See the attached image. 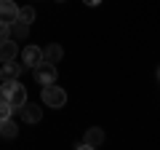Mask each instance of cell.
<instances>
[{"label":"cell","instance_id":"cell-12","mask_svg":"<svg viewBox=\"0 0 160 150\" xmlns=\"http://www.w3.org/2000/svg\"><path fill=\"white\" fill-rule=\"evenodd\" d=\"M11 29H13V38H27V32H29V24L24 22V19H16V22L11 24Z\"/></svg>","mask_w":160,"mask_h":150},{"label":"cell","instance_id":"cell-4","mask_svg":"<svg viewBox=\"0 0 160 150\" xmlns=\"http://www.w3.org/2000/svg\"><path fill=\"white\" fill-rule=\"evenodd\" d=\"M43 62V48H38V46H24L22 48V64L24 67H38V64Z\"/></svg>","mask_w":160,"mask_h":150},{"label":"cell","instance_id":"cell-11","mask_svg":"<svg viewBox=\"0 0 160 150\" xmlns=\"http://www.w3.org/2000/svg\"><path fill=\"white\" fill-rule=\"evenodd\" d=\"M19 134V126H16V121H0V137H6V139H13Z\"/></svg>","mask_w":160,"mask_h":150},{"label":"cell","instance_id":"cell-16","mask_svg":"<svg viewBox=\"0 0 160 150\" xmlns=\"http://www.w3.org/2000/svg\"><path fill=\"white\" fill-rule=\"evenodd\" d=\"M86 6H91V8H96V6H102V0H83Z\"/></svg>","mask_w":160,"mask_h":150},{"label":"cell","instance_id":"cell-15","mask_svg":"<svg viewBox=\"0 0 160 150\" xmlns=\"http://www.w3.org/2000/svg\"><path fill=\"white\" fill-rule=\"evenodd\" d=\"M11 38H13L11 24H8V22H0V43H3V40H11Z\"/></svg>","mask_w":160,"mask_h":150},{"label":"cell","instance_id":"cell-8","mask_svg":"<svg viewBox=\"0 0 160 150\" xmlns=\"http://www.w3.org/2000/svg\"><path fill=\"white\" fill-rule=\"evenodd\" d=\"M64 56V48L59 46V43H51V46L43 48V62H51V64H59Z\"/></svg>","mask_w":160,"mask_h":150},{"label":"cell","instance_id":"cell-18","mask_svg":"<svg viewBox=\"0 0 160 150\" xmlns=\"http://www.w3.org/2000/svg\"><path fill=\"white\" fill-rule=\"evenodd\" d=\"M56 3H64V0H56Z\"/></svg>","mask_w":160,"mask_h":150},{"label":"cell","instance_id":"cell-2","mask_svg":"<svg viewBox=\"0 0 160 150\" xmlns=\"http://www.w3.org/2000/svg\"><path fill=\"white\" fill-rule=\"evenodd\" d=\"M43 102H46L48 107L59 110V107H64V104H67V91H64V88H59L56 83L43 86Z\"/></svg>","mask_w":160,"mask_h":150},{"label":"cell","instance_id":"cell-14","mask_svg":"<svg viewBox=\"0 0 160 150\" xmlns=\"http://www.w3.org/2000/svg\"><path fill=\"white\" fill-rule=\"evenodd\" d=\"M19 19H24L27 24L35 22V8L32 6H19Z\"/></svg>","mask_w":160,"mask_h":150},{"label":"cell","instance_id":"cell-13","mask_svg":"<svg viewBox=\"0 0 160 150\" xmlns=\"http://www.w3.org/2000/svg\"><path fill=\"white\" fill-rule=\"evenodd\" d=\"M13 110H16V107H13L11 102H6V99H0V121H8V118L13 115Z\"/></svg>","mask_w":160,"mask_h":150},{"label":"cell","instance_id":"cell-1","mask_svg":"<svg viewBox=\"0 0 160 150\" xmlns=\"http://www.w3.org/2000/svg\"><path fill=\"white\" fill-rule=\"evenodd\" d=\"M0 99L11 102L13 107L19 110L24 102H27V88L19 83V78H16V81H3V83H0Z\"/></svg>","mask_w":160,"mask_h":150},{"label":"cell","instance_id":"cell-3","mask_svg":"<svg viewBox=\"0 0 160 150\" xmlns=\"http://www.w3.org/2000/svg\"><path fill=\"white\" fill-rule=\"evenodd\" d=\"M56 64L51 62H40L38 67H35V81L40 83V86H51V83H56Z\"/></svg>","mask_w":160,"mask_h":150},{"label":"cell","instance_id":"cell-5","mask_svg":"<svg viewBox=\"0 0 160 150\" xmlns=\"http://www.w3.org/2000/svg\"><path fill=\"white\" fill-rule=\"evenodd\" d=\"M19 113H22V121L24 123H40V118H43L40 104H32V102H24L22 107H19Z\"/></svg>","mask_w":160,"mask_h":150},{"label":"cell","instance_id":"cell-10","mask_svg":"<svg viewBox=\"0 0 160 150\" xmlns=\"http://www.w3.org/2000/svg\"><path fill=\"white\" fill-rule=\"evenodd\" d=\"M83 142H86L88 150H91V147H99V145L104 142V131H102L99 126H91V129L86 131V139H83Z\"/></svg>","mask_w":160,"mask_h":150},{"label":"cell","instance_id":"cell-6","mask_svg":"<svg viewBox=\"0 0 160 150\" xmlns=\"http://www.w3.org/2000/svg\"><path fill=\"white\" fill-rule=\"evenodd\" d=\"M16 19H19V6L13 0H0V22L13 24Z\"/></svg>","mask_w":160,"mask_h":150},{"label":"cell","instance_id":"cell-9","mask_svg":"<svg viewBox=\"0 0 160 150\" xmlns=\"http://www.w3.org/2000/svg\"><path fill=\"white\" fill-rule=\"evenodd\" d=\"M16 54H19V46L13 38L0 43V62H11V59H16Z\"/></svg>","mask_w":160,"mask_h":150},{"label":"cell","instance_id":"cell-7","mask_svg":"<svg viewBox=\"0 0 160 150\" xmlns=\"http://www.w3.org/2000/svg\"><path fill=\"white\" fill-rule=\"evenodd\" d=\"M24 64H19L16 59H11V62H3V70H0V81H16L19 75H22Z\"/></svg>","mask_w":160,"mask_h":150},{"label":"cell","instance_id":"cell-17","mask_svg":"<svg viewBox=\"0 0 160 150\" xmlns=\"http://www.w3.org/2000/svg\"><path fill=\"white\" fill-rule=\"evenodd\" d=\"M158 81H160V67H158Z\"/></svg>","mask_w":160,"mask_h":150}]
</instances>
